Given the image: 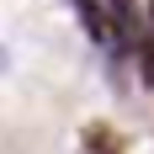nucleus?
Here are the masks:
<instances>
[{
    "mask_svg": "<svg viewBox=\"0 0 154 154\" xmlns=\"http://www.w3.org/2000/svg\"><path fill=\"white\" fill-rule=\"evenodd\" d=\"M80 11V21H85V32H91L101 48H117V32H112V21H106V11H101V0H69Z\"/></svg>",
    "mask_w": 154,
    "mask_h": 154,
    "instance_id": "f257e3e1",
    "label": "nucleus"
},
{
    "mask_svg": "<svg viewBox=\"0 0 154 154\" xmlns=\"http://www.w3.org/2000/svg\"><path fill=\"white\" fill-rule=\"evenodd\" d=\"M112 16H117L122 32H138V11H133V0H112Z\"/></svg>",
    "mask_w": 154,
    "mask_h": 154,
    "instance_id": "f03ea898",
    "label": "nucleus"
},
{
    "mask_svg": "<svg viewBox=\"0 0 154 154\" xmlns=\"http://www.w3.org/2000/svg\"><path fill=\"white\" fill-rule=\"evenodd\" d=\"M138 64H143V85L154 91V43H138Z\"/></svg>",
    "mask_w": 154,
    "mask_h": 154,
    "instance_id": "7ed1b4c3",
    "label": "nucleus"
},
{
    "mask_svg": "<svg viewBox=\"0 0 154 154\" xmlns=\"http://www.w3.org/2000/svg\"><path fill=\"white\" fill-rule=\"evenodd\" d=\"M5 69H11V53H5V43H0V75H5Z\"/></svg>",
    "mask_w": 154,
    "mask_h": 154,
    "instance_id": "20e7f679",
    "label": "nucleus"
},
{
    "mask_svg": "<svg viewBox=\"0 0 154 154\" xmlns=\"http://www.w3.org/2000/svg\"><path fill=\"white\" fill-rule=\"evenodd\" d=\"M149 11H154V0H149Z\"/></svg>",
    "mask_w": 154,
    "mask_h": 154,
    "instance_id": "39448f33",
    "label": "nucleus"
}]
</instances>
